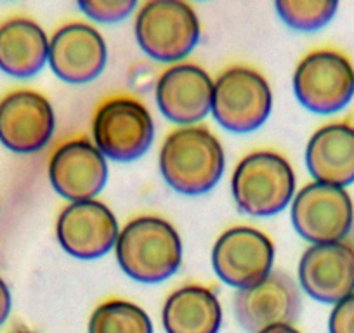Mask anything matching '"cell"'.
I'll list each match as a JSON object with an SVG mask.
<instances>
[{
    "label": "cell",
    "mask_w": 354,
    "mask_h": 333,
    "mask_svg": "<svg viewBox=\"0 0 354 333\" xmlns=\"http://www.w3.org/2000/svg\"><path fill=\"white\" fill-rule=\"evenodd\" d=\"M297 276L309 297L337 304L354 294V247L346 241L311 245L301 256Z\"/></svg>",
    "instance_id": "obj_16"
},
{
    "label": "cell",
    "mask_w": 354,
    "mask_h": 333,
    "mask_svg": "<svg viewBox=\"0 0 354 333\" xmlns=\"http://www.w3.org/2000/svg\"><path fill=\"white\" fill-rule=\"evenodd\" d=\"M56 131L50 101L32 89H15L0 97V144L18 155L46 148Z\"/></svg>",
    "instance_id": "obj_10"
},
{
    "label": "cell",
    "mask_w": 354,
    "mask_h": 333,
    "mask_svg": "<svg viewBox=\"0 0 354 333\" xmlns=\"http://www.w3.org/2000/svg\"><path fill=\"white\" fill-rule=\"evenodd\" d=\"M108 175L106 158L91 139H70L57 146L49 160L50 186L70 203L96 200Z\"/></svg>",
    "instance_id": "obj_11"
},
{
    "label": "cell",
    "mask_w": 354,
    "mask_h": 333,
    "mask_svg": "<svg viewBox=\"0 0 354 333\" xmlns=\"http://www.w3.org/2000/svg\"><path fill=\"white\" fill-rule=\"evenodd\" d=\"M233 309L248 333H261L274 325H294L301 312V292L288 274L274 271L257 285L238 290Z\"/></svg>",
    "instance_id": "obj_13"
},
{
    "label": "cell",
    "mask_w": 354,
    "mask_h": 333,
    "mask_svg": "<svg viewBox=\"0 0 354 333\" xmlns=\"http://www.w3.org/2000/svg\"><path fill=\"white\" fill-rule=\"evenodd\" d=\"M231 195L243 213L270 217L280 213L295 196V172L281 153L257 149L245 155L231 175Z\"/></svg>",
    "instance_id": "obj_3"
},
{
    "label": "cell",
    "mask_w": 354,
    "mask_h": 333,
    "mask_svg": "<svg viewBox=\"0 0 354 333\" xmlns=\"http://www.w3.org/2000/svg\"><path fill=\"white\" fill-rule=\"evenodd\" d=\"M120 234L111 209L97 200L64 207L56 220V238L64 252L75 259L94 260L115 248Z\"/></svg>",
    "instance_id": "obj_12"
},
{
    "label": "cell",
    "mask_w": 354,
    "mask_h": 333,
    "mask_svg": "<svg viewBox=\"0 0 354 333\" xmlns=\"http://www.w3.org/2000/svg\"><path fill=\"white\" fill-rule=\"evenodd\" d=\"M11 333H37V332H32V330H26V328H18V330H12Z\"/></svg>",
    "instance_id": "obj_26"
},
{
    "label": "cell",
    "mask_w": 354,
    "mask_h": 333,
    "mask_svg": "<svg viewBox=\"0 0 354 333\" xmlns=\"http://www.w3.org/2000/svg\"><path fill=\"white\" fill-rule=\"evenodd\" d=\"M274 9L281 21L290 28L316 32L332 21L339 4L335 0H278Z\"/></svg>",
    "instance_id": "obj_21"
},
{
    "label": "cell",
    "mask_w": 354,
    "mask_h": 333,
    "mask_svg": "<svg viewBox=\"0 0 354 333\" xmlns=\"http://www.w3.org/2000/svg\"><path fill=\"white\" fill-rule=\"evenodd\" d=\"M273 93L264 75L250 66H230L214 80L212 110L217 124L234 134L257 131L270 118Z\"/></svg>",
    "instance_id": "obj_5"
},
{
    "label": "cell",
    "mask_w": 354,
    "mask_h": 333,
    "mask_svg": "<svg viewBox=\"0 0 354 333\" xmlns=\"http://www.w3.org/2000/svg\"><path fill=\"white\" fill-rule=\"evenodd\" d=\"M88 333H153V323L141 305L111 298L94 309Z\"/></svg>",
    "instance_id": "obj_20"
},
{
    "label": "cell",
    "mask_w": 354,
    "mask_h": 333,
    "mask_svg": "<svg viewBox=\"0 0 354 333\" xmlns=\"http://www.w3.org/2000/svg\"><path fill=\"white\" fill-rule=\"evenodd\" d=\"M49 61V37L30 18L15 16L0 23V70L15 78H30Z\"/></svg>",
    "instance_id": "obj_18"
},
{
    "label": "cell",
    "mask_w": 354,
    "mask_h": 333,
    "mask_svg": "<svg viewBox=\"0 0 354 333\" xmlns=\"http://www.w3.org/2000/svg\"><path fill=\"white\" fill-rule=\"evenodd\" d=\"M200 32L198 15L183 0H149L136 15V40L160 63H177L189 56L198 44Z\"/></svg>",
    "instance_id": "obj_4"
},
{
    "label": "cell",
    "mask_w": 354,
    "mask_h": 333,
    "mask_svg": "<svg viewBox=\"0 0 354 333\" xmlns=\"http://www.w3.org/2000/svg\"><path fill=\"white\" fill-rule=\"evenodd\" d=\"M155 122L148 108L131 96H113L93 117V142L115 162H134L151 148Z\"/></svg>",
    "instance_id": "obj_7"
},
{
    "label": "cell",
    "mask_w": 354,
    "mask_h": 333,
    "mask_svg": "<svg viewBox=\"0 0 354 333\" xmlns=\"http://www.w3.org/2000/svg\"><path fill=\"white\" fill-rule=\"evenodd\" d=\"M138 8L134 0H82L78 2V9L87 18L97 23H118L129 18Z\"/></svg>",
    "instance_id": "obj_22"
},
{
    "label": "cell",
    "mask_w": 354,
    "mask_h": 333,
    "mask_svg": "<svg viewBox=\"0 0 354 333\" xmlns=\"http://www.w3.org/2000/svg\"><path fill=\"white\" fill-rule=\"evenodd\" d=\"M212 94L214 80L202 66L193 63L172 64L156 80L158 110L183 127L198 125L210 113Z\"/></svg>",
    "instance_id": "obj_15"
},
{
    "label": "cell",
    "mask_w": 354,
    "mask_h": 333,
    "mask_svg": "<svg viewBox=\"0 0 354 333\" xmlns=\"http://www.w3.org/2000/svg\"><path fill=\"white\" fill-rule=\"evenodd\" d=\"M306 166L315 182L347 188L354 182V125L330 122L309 137Z\"/></svg>",
    "instance_id": "obj_17"
},
{
    "label": "cell",
    "mask_w": 354,
    "mask_h": 333,
    "mask_svg": "<svg viewBox=\"0 0 354 333\" xmlns=\"http://www.w3.org/2000/svg\"><path fill=\"white\" fill-rule=\"evenodd\" d=\"M261 333H301L299 330H295L292 325H274L270 328L262 330Z\"/></svg>",
    "instance_id": "obj_25"
},
{
    "label": "cell",
    "mask_w": 354,
    "mask_h": 333,
    "mask_svg": "<svg viewBox=\"0 0 354 333\" xmlns=\"http://www.w3.org/2000/svg\"><path fill=\"white\" fill-rule=\"evenodd\" d=\"M49 66L57 78L71 86L96 80L108 63V47L94 26L71 21L49 39Z\"/></svg>",
    "instance_id": "obj_14"
},
{
    "label": "cell",
    "mask_w": 354,
    "mask_h": 333,
    "mask_svg": "<svg viewBox=\"0 0 354 333\" xmlns=\"http://www.w3.org/2000/svg\"><path fill=\"white\" fill-rule=\"evenodd\" d=\"M292 224L311 245L339 243L354 224V203L346 188L309 182L292 200Z\"/></svg>",
    "instance_id": "obj_8"
},
{
    "label": "cell",
    "mask_w": 354,
    "mask_h": 333,
    "mask_svg": "<svg viewBox=\"0 0 354 333\" xmlns=\"http://www.w3.org/2000/svg\"><path fill=\"white\" fill-rule=\"evenodd\" d=\"M330 333H354V294L333 304L328 318Z\"/></svg>",
    "instance_id": "obj_23"
},
{
    "label": "cell",
    "mask_w": 354,
    "mask_h": 333,
    "mask_svg": "<svg viewBox=\"0 0 354 333\" xmlns=\"http://www.w3.org/2000/svg\"><path fill=\"white\" fill-rule=\"evenodd\" d=\"M163 181L186 196L205 195L224 174L226 156L216 134L203 125L179 127L170 132L160 148Z\"/></svg>",
    "instance_id": "obj_1"
},
{
    "label": "cell",
    "mask_w": 354,
    "mask_h": 333,
    "mask_svg": "<svg viewBox=\"0 0 354 333\" xmlns=\"http://www.w3.org/2000/svg\"><path fill=\"white\" fill-rule=\"evenodd\" d=\"M165 333H219L223 307L203 285H185L167 297L162 309Z\"/></svg>",
    "instance_id": "obj_19"
},
{
    "label": "cell",
    "mask_w": 354,
    "mask_h": 333,
    "mask_svg": "<svg viewBox=\"0 0 354 333\" xmlns=\"http://www.w3.org/2000/svg\"><path fill=\"white\" fill-rule=\"evenodd\" d=\"M292 84L308 111L339 113L354 97V64L337 49H315L299 61Z\"/></svg>",
    "instance_id": "obj_6"
},
{
    "label": "cell",
    "mask_w": 354,
    "mask_h": 333,
    "mask_svg": "<svg viewBox=\"0 0 354 333\" xmlns=\"http://www.w3.org/2000/svg\"><path fill=\"white\" fill-rule=\"evenodd\" d=\"M115 254L129 278L139 283H162L181 267V236L162 217L139 216L122 227Z\"/></svg>",
    "instance_id": "obj_2"
},
{
    "label": "cell",
    "mask_w": 354,
    "mask_h": 333,
    "mask_svg": "<svg viewBox=\"0 0 354 333\" xmlns=\"http://www.w3.org/2000/svg\"><path fill=\"white\" fill-rule=\"evenodd\" d=\"M11 307H12L11 290H9L8 283L0 278V326L8 321L9 314H11Z\"/></svg>",
    "instance_id": "obj_24"
},
{
    "label": "cell",
    "mask_w": 354,
    "mask_h": 333,
    "mask_svg": "<svg viewBox=\"0 0 354 333\" xmlns=\"http://www.w3.org/2000/svg\"><path fill=\"white\" fill-rule=\"evenodd\" d=\"M274 243L261 229L234 226L224 231L212 248V267L221 281L241 290L273 273Z\"/></svg>",
    "instance_id": "obj_9"
}]
</instances>
